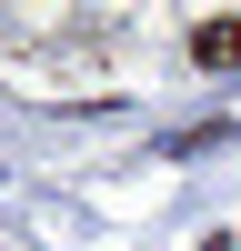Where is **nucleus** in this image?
I'll list each match as a JSON object with an SVG mask.
<instances>
[{"label": "nucleus", "mask_w": 241, "mask_h": 251, "mask_svg": "<svg viewBox=\"0 0 241 251\" xmlns=\"http://www.w3.org/2000/svg\"><path fill=\"white\" fill-rule=\"evenodd\" d=\"M191 60H201V71H241V10L191 20Z\"/></svg>", "instance_id": "nucleus-1"}]
</instances>
